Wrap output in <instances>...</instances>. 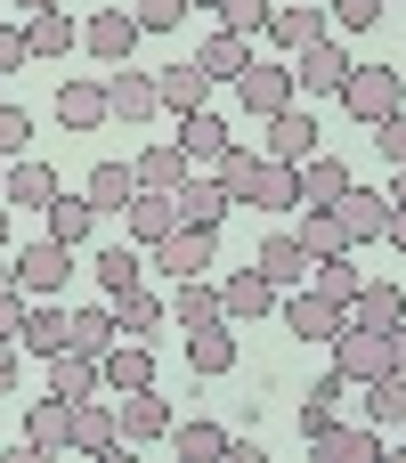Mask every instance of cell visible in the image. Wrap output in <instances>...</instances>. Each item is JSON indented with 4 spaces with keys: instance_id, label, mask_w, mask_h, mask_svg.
Returning a JSON list of instances; mask_svg holds the SVG:
<instances>
[{
    "instance_id": "obj_1",
    "label": "cell",
    "mask_w": 406,
    "mask_h": 463,
    "mask_svg": "<svg viewBox=\"0 0 406 463\" xmlns=\"http://www.w3.org/2000/svg\"><path fill=\"white\" fill-rule=\"evenodd\" d=\"M8 277H16V293H24V301H57V293H65V277H73V244H57V236L16 244V252H8Z\"/></svg>"
},
{
    "instance_id": "obj_2",
    "label": "cell",
    "mask_w": 406,
    "mask_h": 463,
    "mask_svg": "<svg viewBox=\"0 0 406 463\" xmlns=\"http://www.w3.org/2000/svg\"><path fill=\"white\" fill-rule=\"evenodd\" d=\"M342 106L374 130V122H391L406 106V73L399 65H350V81H342Z\"/></svg>"
},
{
    "instance_id": "obj_3",
    "label": "cell",
    "mask_w": 406,
    "mask_h": 463,
    "mask_svg": "<svg viewBox=\"0 0 406 463\" xmlns=\"http://www.w3.org/2000/svg\"><path fill=\"white\" fill-rule=\"evenodd\" d=\"M350 65H358V57H350V49H342V41L326 33V41H309V49H293V90H301V98H342V81H350Z\"/></svg>"
},
{
    "instance_id": "obj_4",
    "label": "cell",
    "mask_w": 406,
    "mask_h": 463,
    "mask_svg": "<svg viewBox=\"0 0 406 463\" xmlns=\"http://www.w3.org/2000/svg\"><path fill=\"white\" fill-rule=\"evenodd\" d=\"M326 350H334V374H342V383H374V374H391V342H382V326H358V317H350Z\"/></svg>"
},
{
    "instance_id": "obj_5",
    "label": "cell",
    "mask_w": 406,
    "mask_h": 463,
    "mask_svg": "<svg viewBox=\"0 0 406 463\" xmlns=\"http://www.w3.org/2000/svg\"><path fill=\"white\" fill-rule=\"evenodd\" d=\"M171 203H179V228H212V236H220V220L236 212V195L220 187V171H187V179L171 187Z\"/></svg>"
},
{
    "instance_id": "obj_6",
    "label": "cell",
    "mask_w": 406,
    "mask_h": 463,
    "mask_svg": "<svg viewBox=\"0 0 406 463\" xmlns=\"http://www.w3.org/2000/svg\"><path fill=\"white\" fill-rule=\"evenodd\" d=\"M236 98H244V114H260V122H269V114H285V106H301L293 65H260V57L236 73Z\"/></svg>"
},
{
    "instance_id": "obj_7",
    "label": "cell",
    "mask_w": 406,
    "mask_h": 463,
    "mask_svg": "<svg viewBox=\"0 0 406 463\" xmlns=\"http://www.w3.org/2000/svg\"><path fill=\"white\" fill-rule=\"evenodd\" d=\"M277 309H285V326H293L301 342H334V334L350 326V309H342V301H326L317 285H293V293H285Z\"/></svg>"
},
{
    "instance_id": "obj_8",
    "label": "cell",
    "mask_w": 406,
    "mask_h": 463,
    "mask_svg": "<svg viewBox=\"0 0 406 463\" xmlns=\"http://www.w3.org/2000/svg\"><path fill=\"white\" fill-rule=\"evenodd\" d=\"M81 49H90L98 65H130V49H138V16H130V8H98V16H81Z\"/></svg>"
},
{
    "instance_id": "obj_9",
    "label": "cell",
    "mask_w": 406,
    "mask_h": 463,
    "mask_svg": "<svg viewBox=\"0 0 406 463\" xmlns=\"http://www.w3.org/2000/svg\"><path fill=\"white\" fill-rule=\"evenodd\" d=\"M155 252V269L163 277H203L212 260H220V244H212V228H171L163 244H146Z\"/></svg>"
},
{
    "instance_id": "obj_10",
    "label": "cell",
    "mask_w": 406,
    "mask_h": 463,
    "mask_svg": "<svg viewBox=\"0 0 406 463\" xmlns=\"http://www.w3.org/2000/svg\"><path fill=\"white\" fill-rule=\"evenodd\" d=\"M106 114H114V122H130V130H138L146 114H163V98H155V73H130V65H114V73H106Z\"/></svg>"
},
{
    "instance_id": "obj_11",
    "label": "cell",
    "mask_w": 406,
    "mask_h": 463,
    "mask_svg": "<svg viewBox=\"0 0 406 463\" xmlns=\"http://www.w3.org/2000/svg\"><path fill=\"white\" fill-rule=\"evenodd\" d=\"M57 122H65V130L114 122V114H106V81H98V73H65V81H57Z\"/></svg>"
},
{
    "instance_id": "obj_12",
    "label": "cell",
    "mask_w": 406,
    "mask_h": 463,
    "mask_svg": "<svg viewBox=\"0 0 406 463\" xmlns=\"http://www.w3.org/2000/svg\"><path fill=\"white\" fill-rule=\"evenodd\" d=\"M252 269L277 285V293H293V285H309V244L285 228V236H260V252H252Z\"/></svg>"
},
{
    "instance_id": "obj_13",
    "label": "cell",
    "mask_w": 406,
    "mask_h": 463,
    "mask_svg": "<svg viewBox=\"0 0 406 463\" xmlns=\"http://www.w3.org/2000/svg\"><path fill=\"white\" fill-rule=\"evenodd\" d=\"M285 293L260 277V269H236V277H220V309H228V326H252V317H269Z\"/></svg>"
},
{
    "instance_id": "obj_14",
    "label": "cell",
    "mask_w": 406,
    "mask_h": 463,
    "mask_svg": "<svg viewBox=\"0 0 406 463\" xmlns=\"http://www.w3.org/2000/svg\"><path fill=\"white\" fill-rule=\"evenodd\" d=\"M24 448H41V456H65L73 448V399H33L24 407Z\"/></svg>"
},
{
    "instance_id": "obj_15",
    "label": "cell",
    "mask_w": 406,
    "mask_h": 463,
    "mask_svg": "<svg viewBox=\"0 0 406 463\" xmlns=\"http://www.w3.org/2000/svg\"><path fill=\"white\" fill-rule=\"evenodd\" d=\"M212 90H220V81H212L195 57H187V65H163V73H155V98H163L171 114H203V106H212Z\"/></svg>"
},
{
    "instance_id": "obj_16",
    "label": "cell",
    "mask_w": 406,
    "mask_h": 463,
    "mask_svg": "<svg viewBox=\"0 0 406 463\" xmlns=\"http://www.w3.org/2000/svg\"><path fill=\"white\" fill-rule=\"evenodd\" d=\"M293 187H301V203H342V195H350V163L317 146V155L293 163Z\"/></svg>"
},
{
    "instance_id": "obj_17",
    "label": "cell",
    "mask_w": 406,
    "mask_h": 463,
    "mask_svg": "<svg viewBox=\"0 0 406 463\" xmlns=\"http://www.w3.org/2000/svg\"><path fill=\"white\" fill-rule=\"evenodd\" d=\"M309 448H317V463H374L382 456V431L374 423H326Z\"/></svg>"
},
{
    "instance_id": "obj_18",
    "label": "cell",
    "mask_w": 406,
    "mask_h": 463,
    "mask_svg": "<svg viewBox=\"0 0 406 463\" xmlns=\"http://www.w3.org/2000/svg\"><path fill=\"white\" fill-rule=\"evenodd\" d=\"M228 146H236V138H228V122H220L212 106H203V114H179V155H187L195 171H212Z\"/></svg>"
},
{
    "instance_id": "obj_19",
    "label": "cell",
    "mask_w": 406,
    "mask_h": 463,
    "mask_svg": "<svg viewBox=\"0 0 406 463\" xmlns=\"http://www.w3.org/2000/svg\"><path fill=\"white\" fill-rule=\"evenodd\" d=\"M334 220H342V236H350V244H374V236H382V220H391V195H374V187H358V179H350V195L334 203Z\"/></svg>"
},
{
    "instance_id": "obj_20",
    "label": "cell",
    "mask_w": 406,
    "mask_h": 463,
    "mask_svg": "<svg viewBox=\"0 0 406 463\" xmlns=\"http://www.w3.org/2000/svg\"><path fill=\"white\" fill-rule=\"evenodd\" d=\"M122 212H130V244H163V236L179 228V203H171L163 187H138Z\"/></svg>"
},
{
    "instance_id": "obj_21",
    "label": "cell",
    "mask_w": 406,
    "mask_h": 463,
    "mask_svg": "<svg viewBox=\"0 0 406 463\" xmlns=\"http://www.w3.org/2000/svg\"><path fill=\"white\" fill-rule=\"evenodd\" d=\"M187 366H195V374H236V334H228V317L187 326Z\"/></svg>"
},
{
    "instance_id": "obj_22",
    "label": "cell",
    "mask_w": 406,
    "mask_h": 463,
    "mask_svg": "<svg viewBox=\"0 0 406 463\" xmlns=\"http://www.w3.org/2000/svg\"><path fill=\"white\" fill-rule=\"evenodd\" d=\"M98 383H114V391H146V383H155V350L122 334V342L98 358Z\"/></svg>"
},
{
    "instance_id": "obj_23",
    "label": "cell",
    "mask_w": 406,
    "mask_h": 463,
    "mask_svg": "<svg viewBox=\"0 0 406 463\" xmlns=\"http://www.w3.org/2000/svg\"><path fill=\"white\" fill-rule=\"evenodd\" d=\"M114 415H122V439H130V448L171 431V399H155V383H146V391H122V407H114Z\"/></svg>"
},
{
    "instance_id": "obj_24",
    "label": "cell",
    "mask_w": 406,
    "mask_h": 463,
    "mask_svg": "<svg viewBox=\"0 0 406 463\" xmlns=\"http://www.w3.org/2000/svg\"><path fill=\"white\" fill-rule=\"evenodd\" d=\"M269 155H277V163H301V155H317V114H301V106L269 114Z\"/></svg>"
},
{
    "instance_id": "obj_25",
    "label": "cell",
    "mask_w": 406,
    "mask_h": 463,
    "mask_svg": "<svg viewBox=\"0 0 406 463\" xmlns=\"http://www.w3.org/2000/svg\"><path fill=\"white\" fill-rule=\"evenodd\" d=\"M114 342H122L114 309H65V350H81V358H106Z\"/></svg>"
},
{
    "instance_id": "obj_26",
    "label": "cell",
    "mask_w": 406,
    "mask_h": 463,
    "mask_svg": "<svg viewBox=\"0 0 406 463\" xmlns=\"http://www.w3.org/2000/svg\"><path fill=\"white\" fill-rule=\"evenodd\" d=\"M24 41H33V57H65V49H81V24L65 8H33L24 16Z\"/></svg>"
},
{
    "instance_id": "obj_27",
    "label": "cell",
    "mask_w": 406,
    "mask_h": 463,
    "mask_svg": "<svg viewBox=\"0 0 406 463\" xmlns=\"http://www.w3.org/2000/svg\"><path fill=\"white\" fill-rule=\"evenodd\" d=\"M16 350H33V358H57V350H65V301H33V309H24V334H16Z\"/></svg>"
},
{
    "instance_id": "obj_28",
    "label": "cell",
    "mask_w": 406,
    "mask_h": 463,
    "mask_svg": "<svg viewBox=\"0 0 406 463\" xmlns=\"http://www.w3.org/2000/svg\"><path fill=\"white\" fill-rule=\"evenodd\" d=\"M358 391H366L358 407H366L374 431H399V423H406V374H374V383H358Z\"/></svg>"
},
{
    "instance_id": "obj_29",
    "label": "cell",
    "mask_w": 406,
    "mask_h": 463,
    "mask_svg": "<svg viewBox=\"0 0 406 463\" xmlns=\"http://www.w3.org/2000/svg\"><path fill=\"white\" fill-rule=\"evenodd\" d=\"M130 171H138V187H163V195H171V187H179V179H187L195 163L179 155V138H155V146H146V155H138Z\"/></svg>"
},
{
    "instance_id": "obj_30",
    "label": "cell",
    "mask_w": 406,
    "mask_h": 463,
    "mask_svg": "<svg viewBox=\"0 0 406 463\" xmlns=\"http://www.w3.org/2000/svg\"><path fill=\"white\" fill-rule=\"evenodd\" d=\"M0 195H8V203H33V212H41V203L57 195V171H49V163H33V155H16V163H8V179H0Z\"/></svg>"
},
{
    "instance_id": "obj_31",
    "label": "cell",
    "mask_w": 406,
    "mask_h": 463,
    "mask_svg": "<svg viewBox=\"0 0 406 463\" xmlns=\"http://www.w3.org/2000/svg\"><path fill=\"white\" fill-rule=\"evenodd\" d=\"M41 220H49V236H57V244H81V236L98 228V212H90V195H65V187H57V195L41 203Z\"/></svg>"
},
{
    "instance_id": "obj_32",
    "label": "cell",
    "mask_w": 406,
    "mask_h": 463,
    "mask_svg": "<svg viewBox=\"0 0 406 463\" xmlns=\"http://www.w3.org/2000/svg\"><path fill=\"white\" fill-rule=\"evenodd\" d=\"M350 317H358V326H399V317H406V293L391 285V277H366L358 301H350Z\"/></svg>"
},
{
    "instance_id": "obj_33",
    "label": "cell",
    "mask_w": 406,
    "mask_h": 463,
    "mask_svg": "<svg viewBox=\"0 0 406 463\" xmlns=\"http://www.w3.org/2000/svg\"><path fill=\"white\" fill-rule=\"evenodd\" d=\"M269 41H277V49H309V41H326V8H269Z\"/></svg>"
},
{
    "instance_id": "obj_34",
    "label": "cell",
    "mask_w": 406,
    "mask_h": 463,
    "mask_svg": "<svg viewBox=\"0 0 406 463\" xmlns=\"http://www.w3.org/2000/svg\"><path fill=\"white\" fill-rule=\"evenodd\" d=\"M81 195H90V212H122V203L138 195V171H130V163H98Z\"/></svg>"
},
{
    "instance_id": "obj_35",
    "label": "cell",
    "mask_w": 406,
    "mask_h": 463,
    "mask_svg": "<svg viewBox=\"0 0 406 463\" xmlns=\"http://www.w3.org/2000/svg\"><path fill=\"white\" fill-rule=\"evenodd\" d=\"M252 203H260V212H301V187H293V163L260 155V179H252Z\"/></svg>"
},
{
    "instance_id": "obj_36",
    "label": "cell",
    "mask_w": 406,
    "mask_h": 463,
    "mask_svg": "<svg viewBox=\"0 0 406 463\" xmlns=\"http://www.w3.org/2000/svg\"><path fill=\"white\" fill-rule=\"evenodd\" d=\"M293 236L309 244V260H326V252H350V236H342L334 203H301V228H293Z\"/></svg>"
},
{
    "instance_id": "obj_37",
    "label": "cell",
    "mask_w": 406,
    "mask_h": 463,
    "mask_svg": "<svg viewBox=\"0 0 406 463\" xmlns=\"http://www.w3.org/2000/svg\"><path fill=\"white\" fill-rule=\"evenodd\" d=\"M171 317H179V334H187V326H212V317H228V309H220V285H212V277H179V301H171Z\"/></svg>"
},
{
    "instance_id": "obj_38",
    "label": "cell",
    "mask_w": 406,
    "mask_h": 463,
    "mask_svg": "<svg viewBox=\"0 0 406 463\" xmlns=\"http://www.w3.org/2000/svg\"><path fill=\"white\" fill-rule=\"evenodd\" d=\"M49 391H57V399H98V358L57 350V358H49Z\"/></svg>"
},
{
    "instance_id": "obj_39",
    "label": "cell",
    "mask_w": 406,
    "mask_h": 463,
    "mask_svg": "<svg viewBox=\"0 0 406 463\" xmlns=\"http://www.w3.org/2000/svg\"><path fill=\"white\" fill-rule=\"evenodd\" d=\"M195 65H203L212 81H236V73L252 65V41H236V33H212V41L195 49Z\"/></svg>"
},
{
    "instance_id": "obj_40",
    "label": "cell",
    "mask_w": 406,
    "mask_h": 463,
    "mask_svg": "<svg viewBox=\"0 0 406 463\" xmlns=\"http://www.w3.org/2000/svg\"><path fill=\"white\" fill-rule=\"evenodd\" d=\"M309 285H317V293H326V301H342V309H350V301H358V285H366V277H358V269H350V252H326V260H309Z\"/></svg>"
},
{
    "instance_id": "obj_41",
    "label": "cell",
    "mask_w": 406,
    "mask_h": 463,
    "mask_svg": "<svg viewBox=\"0 0 406 463\" xmlns=\"http://www.w3.org/2000/svg\"><path fill=\"white\" fill-rule=\"evenodd\" d=\"M106 309H114V326H122V334H146V326H163V301H155L146 285H122V293H106Z\"/></svg>"
},
{
    "instance_id": "obj_42",
    "label": "cell",
    "mask_w": 406,
    "mask_h": 463,
    "mask_svg": "<svg viewBox=\"0 0 406 463\" xmlns=\"http://www.w3.org/2000/svg\"><path fill=\"white\" fill-rule=\"evenodd\" d=\"M171 448H179V463H220L228 456V431L220 423H171Z\"/></svg>"
},
{
    "instance_id": "obj_43",
    "label": "cell",
    "mask_w": 406,
    "mask_h": 463,
    "mask_svg": "<svg viewBox=\"0 0 406 463\" xmlns=\"http://www.w3.org/2000/svg\"><path fill=\"white\" fill-rule=\"evenodd\" d=\"M342 399H350V383H342V374L326 366V383H317V391L301 399V439H317V431L334 423V407H342Z\"/></svg>"
},
{
    "instance_id": "obj_44",
    "label": "cell",
    "mask_w": 406,
    "mask_h": 463,
    "mask_svg": "<svg viewBox=\"0 0 406 463\" xmlns=\"http://www.w3.org/2000/svg\"><path fill=\"white\" fill-rule=\"evenodd\" d=\"M90 269H98V285H106V293H122V285H138V277H146L138 244H106V252H98Z\"/></svg>"
},
{
    "instance_id": "obj_45",
    "label": "cell",
    "mask_w": 406,
    "mask_h": 463,
    "mask_svg": "<svg viewBox=\"0 0 406 463\" xmlns=\"http://www.w3.org/2000/svg\"><path fill=\"white\" fill-rule=\"evenodd\" d=\"M212 171H220V187H228L236 203H252V179H260V155H252V146H228Z\"/></svg>"
},
{
    "instance_id": "obj_46",
    "label": "cell",
    "mask_w": 406,
    "mask_h": 463,
    "mask_svg": "<svg viewBox=\"0 0 406 463\" xmlns=\"http://www.w3.org/2000/svg\"><path fill=\"white\" fill-rule=\"evenodd\" d=\"M269 8H277V0H220V33L252 41V33H269Z\"/></svg>"
},
{
    "instance_id": "obj_47",
    "label": "cell",
    "mask_w": 406,
    "mask_h": 463,
    "mask_svg": "<svg viewBox=\"0 0 406 463\" xmlns=\"http://www.w3.org/2000/svg\"><path fill=\"white\" fill-rule=\"evenodd\" d=\"M24 146H33V114H24L16 98H0V163H16Z\"/></svg>"
},
{
    "instance_id": "obj_48",
    "label": "cell",
    "mask_w": 406,
    "mask_h": 463,
    "mask_svg": "<svg viewBox=\"0 0 406 463\" xmlns=\"http://www.w3.org/2000/svg\"><path fill=\"white\" fill-rule=\"evenodd\" d=\"M130 16H138V33H179L187 24V0H138Z\"/></svg>"
},
{
    "instance_id": "obj_49",
    "label": "cell",
    "mask_w": 406,
    "mask_h": 463,
    "mask_svg": "<svg viewBox=\"0 0 406 463\" xmlns=\"http://www.w3.org/2000/svg\"><path fill=\"white\" fill-rule=\"evenodd\" d=\"M326 8H334V24H342V33H374L391 0H326Z\"/></svg>"
},
{
    "instance_id": "obj_50",
    "label": "cell",
    "mask_w": 406,
    "mask_h": 463,
    "mask_svg": "<svg viewBox=\"0 0 406 463\" xmlns=\"http://www.w3.org/2000/svg\"><path fill=\"white\" fill-rule=\"evenodd\" d=\"M24 309H33V301H24V293H16V277H8V285H0V342H16V334H24Z\"/></svg>"
},
{
    "instance_id": "obj_51",
    "label": "cell",
    "mask_w": 406,
    "mask_h": 463,
    "mask_svg": "<svg viewBox=\"0 0 406 463\" xmlns=\"http://www.w3.org/2000/svg\"><path fill=\"white\" fill-rule=\"evenodd\" d=\"M374 146L391 155V171H399V163H406V106H399V114H391V122H374Z\"/></svg>"
},
{
    "instance_id": "obj_52",
    "label": "cell",
    "mask_w": 406,
    "mask_h": 463,
    "mask_svg": "<svg viewBox=\"0 0 406 463\" xmlns=\"http://www.w3.org/2000/svg\"><path fill=\"white\" fill-rule=\"evenodd\" d=\"M16 65H33V41H24V24H0V73H16Z\"/></svg>"
},
{
    "instance_id": "obj_53",
    "label": "cell",
    "mask_w": 406,
    "mask_h": 463,
    "mask_svg": "<svg viewBox=\"0 0 406 463\" xmlns=\"http://www.w3.org/2000/svg\"><path fill=\"white\" fill-rule=\"evenodd\" d=\"M382 342H391V374H406V317H399V326H382Z\"/></svg>"
},
{
    "instance_id": "obj_54",
    "label": "cell",
    "mask_w": 406,
    "mask_h": 463,
    "mask_svg": "<svg viewBox=\"0 0 406 463\" xmlns=\"http://www.w3.org/2000/svg\"><path fill=\"white\" fill-rule=\"evenodd\" d=\"M16 391V342H0V399Z\"/></svg>"
},
{
    "instance_id": "obj_55",
    "label": "cell",
    "mask_w": 406,
    "mask_h": 463,
    "mask_svg": "<svg viewBox=\"0 0 406 463\" xmlns=\"http://www.w3.org/2000/svg\"><path fill=\"white\" fill-rule=\"evenodd\" d=\"M382 236H391V244L406 252V203H391V220H382Z\"/></svg>"
},
{
    "instance_id": "obj_56",
    "label": "cell",
    "mask_w": 406,
    "mask_h": 463,
    "mask_svg": "<svg viewBox=\"0 0 406 463\" xmlns=\"http://www.w3.org/2000/svg\"><path fill=\"white\" fill-rule=\"evenodd\" d=\"M0 252H16V228H8V195H0Z\"/></svg>"
},
{
    "instance_id": "obj_57",
    "label": "cell",
    "mask_w": 406,
    "mask_h": 463,
    "mask_svg": "<svg viewBox=\"0 0 406 463\" xmlns=\"http://www.w3.org/2000/svg\"><path fill=\"white\" fill-rule=\"evenodd\" d=\"M391 203H406V163H399V179H391Z\"/></svg>"
},
{
    "instance_id": "obj_58",
    "label": "cell",
    "mask_w": 406,
    "mask_h": 463,
    "mask_svg": "<svg viewBox=\"0 0 406 463\" xmlns=\"http://www.w3.org/2000/svg\"><path fill=\"white\" fill-rule=\"evenodd\" d=\"M8 8H24V16H33V8H57V0H8Z\"/></svg>"
},
{
    "instance_id": "obj_59",
    "label": "cell",
    "mask_w": 406,
    "mask_h": 463,
    "mask_svg": "<svg viewBox=\"0 0 406 463\" xmlns=\"http://www.w3.org/2000/svg\"><path fill=\"white\" fill-rule=\"evenodd\" d=\"M187 8H220V0H187Z\"/></svg>"
},
{
    "instance_id": "obj_60",
    "label": "cell",
    "mask_w": 406,
    "mask_h": 463,
    "mask_svg": "<svg viewBox=\"0 0 406 463\" xmlns=\"http://www.w3.org/2000/svg\"><path fill=\"white\" fill-rule=\"evenodd\" d=\"M0 285H8V252H0Z\"/></svg>"
},
{
    "instance_id": "obj_61",
    "label": "cell",
    "mask_w": 406,
    "mask_h": 463,
    "mask_svg": "<svg viewBox=\"0 0 406 463\" xmlns=\"http://www.w3.org/2000/svg\"><path fill=\"white\" fill-rule=\"evenodd\" d=\"M399 439H406V423H399Z\"/></svg>"
},
{
    "instance_id": "obj_62",
    "label": "cell",
    "mask_w": 406,
    "mask_h": 463,
    "mask_svg": "<svg viewBox=\"0 0 406 463\" xmlns=\"http://www.w3.org/2000/svg\"><path fill=\"white\" fill-rule=\"evenodd\" d=\"M0 179H8V171H0Z\"/></svg>"
}]
</instances>
